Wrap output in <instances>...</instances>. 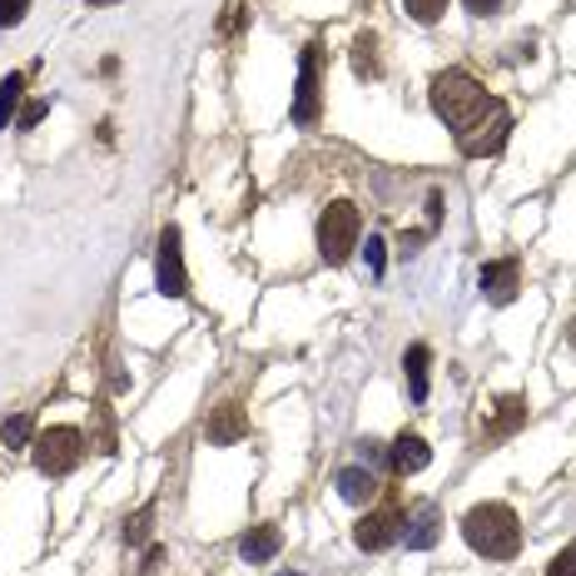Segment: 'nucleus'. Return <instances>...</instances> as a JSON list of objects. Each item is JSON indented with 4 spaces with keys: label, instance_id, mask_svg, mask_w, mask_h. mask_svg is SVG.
I'll use <instances>...</instances> for the list:
<instances>
[{
    "label": "nucleus",
    "instance_id": "f257e3e1",
    "mask_svg": "<svg viewBox=\"0 0 576 576\" xmlns=\"http://www.w3.org/2000/svg\"><path fill=\"white\" fill-rule=\"evenodd\" d=\"M463 537L477 557L487 562H512L522 552V522L507 503H477L463 517Z\"/></svg>",
    "mask_w": 576,
    "mask_h": 576
},
{
    "label": "nucleus",
    "instance_id": "f03ea898",
    "mask_svg": "<svg viewBox=\"0 0 576 576\" xmlns=\"http://www.w3.org/2000/svg\"><path fill=\"white\" fill-rule=\"evenodd\" d=\"M487 105H493V95H487L467 70H437L433 75V110H437V120H443L453 135L467 130V125H473Z\"/></svg>",
    "mask_w": 576,
    "mask_h": 576
},
{
    "label": "nucleus",
    "instance_id": "7ed1b4c3",
    "mask_svg": "<svg viewBox=\"0 0 576 576\" xmlns=\"http://www.w3.org/2000/svg\"><path fill=\"white\" fill-rule=\"evenodd\" d=\"M358 234H363L358 205L338 199V205H328L324 215H318V254H324L328 264H344L348 254L358 249Z\"/></svg>",
    "mask_w": 576,
    "mask_h": 576
},
{
    "label": "nucleus",
    "instance_id": "20e7f679",
    "mask_svg": "<svg viewBox=\"0 0 576 576\" xmlns=\"http://www.w3.org/2000/svg\"><path fill=\"white\" fill-rule=\"evenodd\" d=\"M30 453H36L40 477H66L85 463V433L80 428H46V433H36Z\"/></svg>",
    "mask_w": 576,
    "mask_h": 576
},
{
    "label": "nucleus",
    "instance_id": "39448f33",
    "mask_svg": "<svg viewBox=\"0 0 576 576\" xmlns=\"http://www.w3.org/2000/svg\"><path fill=\"white\" fill-rule=\"evenodd\" d=\"M507 130H512V110L503 100H493L467 130H457V149H463L467 159H487L507 145Z\"/></svg>",
    "mask_w": 576,
    "mask_h": 576
},
{
    "label": "nucleus",
    "instance_id": "423d86ee",
    "mask_svg": "<svg viewBox=\"0 0 576 576\" xmlns=\"http://www.w3.org/2000/svg\"><path fill=\"white\" fill-rule=\"evenodd\" d=\"M155 279H159V294H165V298H185V294H189L185 239H179L175 224H169V229L159 234V264H155Z\"/></svg>",
    "mask_w": 576,
    "mask_h": 576
},
{
    "label": "nucleus",
    "instance_id": "0eeeda50",
    "mask_svg": "<svg viewBox=\"0 0 576 576\" xmlns=\"http://www.w3.org/2000/svg\"><path fill=\"white\" fill-rule=\"evenodd\" d=\"M398 537V507H378V512H368V517L354 527V542L363 552H383L388 542Z\"/></svg>",
    "mask_w": 576,
    "mask_h": 576
},
{
    "label": "nucleus",
    "instance_id": "6e6552de",
    "mask_svg": "<svg viewBox=\"0 0 576 576\" xmlns=\"http://www.w3.org/2000/svg\"><path fill=\"white\" fill-rule=\"evenodd\" d=\"M294 120L308 125L318 120V56L314 46L304 50V60H298V95H294Z\"/></svg>",
    "mask_w": 576,
    "mask_h": 576
},
{
    "label": "nucleus",
    "instance_id": "1a4fd4ad",
    "mask_svg": "<svg viewBox=\"0 0 576 576\" xmlns=\"http://www.w3.org/2000/svg\"><path fill=\"white\" fill-rule=\"evenodd\" d=\"M522 288V264L517 259H497V264H483V294L493 304H512Z\"/></svg>",
    "mask_w": 576,
    "mask_h": 576
},
{
    "label": "nucleus",
    "instance_id": "9d476101",
    "mask_svg": "<svg viewBox=\"0 0 576 576\" xmlns=\"http://www.w3.org/2000/svg\"><path fill=\"white\" fill-rule=\"evenodd\" d=\"M388 463H393V473H398V477H413V473H423V467L433 463V447L423 443L418 433H403L398 443L388 447Z\"/></svg>",
    "mask_w": 576,
    "mask_h": 576
},
{
    "label": "nucleus",
    "instance_id": "9b49d317",
    "mask_svg": "<svg viewBox=\"0 0 576 576\" xmlns=\"http://www.w3.org/2000/svg\"><path fill=\"white\" fill-rule=\"evenodd\" d=\"M205 433H209V443L229 447V443H239V437H249V418H244V408H239V403H219V408L209 413Z\"/></svg>",
    "mask_w": 576,
    "mask_h": 576
},
{
    "label": "nucleus",
    "instance_id": "f8f14e48",
    "mask_svg": "<svg viewBox=\"0 0 576 576\" xmlns=\"http://www.w3.org/2000/svg\"><path fill=\"white\" fill-rule=\"evenodd\" d=\"M279 547H284V532L279 527H249V532H244V542H239V557L259 567V562L279 557Z\"/></svg>",
    "mask_w": 576,
    "mask_h": 576
},
{
    "label": "nucleus",
    "instance_id": "ddd939ff",
    "mask_svg": "<svg viewBox=\"0 0 576 576\" xmlns=\"http://www.w3.org/2000/svg\"><path fill=\"white\" fill-rule=\"evenodd\" d=\"M373 493H378V477L368 473V467H344V473H338V497H344V503H373Z\"/></svg>",
    "mask_w": 576,
    "mask_h": 576
},
{
    "label": "nucleus",
    "instance_id": "4468645a",
    "mask_svg": "<svg viewBox=\"0 0 576 576\" xmlns=\"http://www.w3.org/2000/svg\"><path fill=\"white\" fill-rule=\"evenodd\" d=\"M428 363H433V354H428V344H413L408 354H403V373H408V388H413V403H423L428 398Z\"/></svg>",
    "mask_w": 576,
    "mask_h": 576
},
{
    "label": "nucleus",
    "instance_id": "2eb2a0df",
    "mask_svg": "<svg viewBox=\"0 0 576 576\" xmlns=\"http://www.w3.org/2000/svg\"><path fill=\"white\" fill-rule=\"evenodd\" d=\"M403 542H408V552H428L433 542H437V512L433 507H423L418 517L403 527Z\"/></svg>",
    "mask_w": 576,
    "mask_h": 576
},
{
    "label": "nucleus",
    "instance_id": "dca6fc26",
    "mask_svg": "<svg viewBox=\"0 0 576 576\" xmlns=\"http://www.w3.org/2000/svg\"><path fill=\"white\" fill-rule=\"evenodd\" d=\"M26 105V75H6L0 80V130H10V115H20Z\"/></svg>",
    "mask_w": 576,
    "mask_h": 576
},
{
    "label": "nucleus",
    "instance_id": "f3484780",
    "mask_svg": "<svg viewBox=\"0 0 576 576\" xmlns=\"http://www.w3.org/2000/svg\"><path fill=\"white\" fill-rule=\"evenodd\" d=\"M0 443L6 447H30L36 443V413H16V418L0 423Z\"/></svg>",
    "mask_w": 576,
    "mask_h": 576
},
{
    "label": "nucleus",
    "instance_id": "a211bd4d",
    "mask_svg": "<svg viewBox=\"0 0 576 576\" xmlns=\"http://www.w3.org/2000/svg\"><path fill=\"white\" fill-rule=\"evenodd\" d=\"M354 70L363 80H378L383 66H378V36H358L354 40Z\"/></svg>",
    "mask_w": 576,
    "mask_h": 576
},
{
    "label": "nucleus",
    "instance_id": "6ab92c4d",
    "mask_svg": "<svg viewBox=\"0 0 576 576\" xmlns=\"http://www.w3.org/2000/svg\"><path fill=\"white\" fill-rule=\"evenodd\" d=\"M522 423H527V403H522V398H503V403H497V423H493V437H507V433H517Z\"/></svg>",
    "mask_w": 576,
    "mask_h": 576
},
{
    "label": "nucleus",
    "instance_id": "aec40b11",
    "mask_svg": "<svg viewBox=\"0 0 576 576\" xmlns=\"http://www.w3.org/2000/svg\"><path fill=\"white\" fill-rule=\"evenodd\" d=\"M403 6H408V16L418 20V26H437L443 10H447V0H403Z\"/></svg>",
    "mask_w": 576,
    "mask_h": 576
},
{
    "label": "nucleus",
    "instance_id": "412c9836",
    "mask_svg": "<svg viewBox=\"0 0 576 576\" xmlns=\"http://www.w3.org/2000/svg\"><path fill=\"white\" fill-rule=\"evenodd\" d=\"M149 522H155V507H140L130 522H125V542H130V547H140V542H149Z\"/></svg>",
    "mask_w": 576,
    "mask_h": 576
},
{
    "label": "nucleus",
    "instance_id": "4be33fe9",
    "mask_svg": "<svg viewBox=\"0 0 576 576\" xmlns=\"http://www.w3.org/2000/svg\"><path fill=\"white\" fill-rule=\"evenodd\" d=\"M46 115H50V100H26L20 105V115H16V130H36Z\"/></svg>",
    "mask_w": 576,
    "mask_h": 576
},
{
    "label": "nucleus",
    "instance_id": "5701e85b",
    "mask_svg": "<svg viewBox=\"0 0 576 576\" xmlns=\"http://www.w3.org/2000/svg\"><path fill=\"white\" fill-rule=\"evenodd\" d=\"M26 10H30V0H0V30L20 26V20H26Z\"/></svg>",
    "mask_w": 576,
    "mask_h": 576
},
{
    "label": "nucleus",
    "instance_id": "b1692460",
    "mask_svg": "<svg viewBox=\"0 0 576 576\" xmlns=\"http://www.w3.org/2000/svg\"><path fill=\"white\" fill-rule=\"evenodd\" d=\"M547 576H576V547H562L557 557H552V567Z\"/></svg>",
    "mask_w": 576,
    "mask_h": 576
},
{
    "label": "nucleus",
    "instance_id": "393cba45",
    "mask_svg": "<svg viewBox=\"0 0 576 576\" xmlns=\"http://www.w3.org/2000/svg\"><path fill=\"white\" fill-rule=\"evenodd\" d=\"M383 249H388L383 239H368V269L378 274V279H383V264H388V259H383Z\"/></svg>",
    "mask_w": 576,
    "mask_h": 576
},
{
    "label": "nucleus",
    "instance_id": "a878e982",
    "mask_svg": "<svg viewBox=\"0 0 576 576\" xmlns=\"http://www.w3.org/2000/svg\"><path fill=\"white\" fill-rule=\"evenodd\" d=\"M463 6H467V10H473V16H493V10H497V6H503V0H463Z\"/></svg>",
    "mask_w": 576,
    "mask_h": 576
},
{
    "label": "nucleus",
    "instance_id": "bb28decb",
    "mask_svg": "<svg viewBox=\"0 0 576 576\" xmlns=\"http://www.w3.org/2000/svg\"><path fill=\"white\" fill-rule=\"evenodd\" d=\"M567 338H572V344H576V324H572V328H567Z\"/></svg>",
    "mask_w": 576,
    "mask_h": 576
},
{
    "label": "nucleus",
    "instance_id": "cd10ccee",
    "mask_svg": "<svg viewBox=\"0 0 576 576\" xmlns=\"http://www.w3.org/2000/svg\"><path fill=\"white\" fill-rule=\"evenodd\" d=\"M279 576H298V572H279Z\"/></svg>",
    "mask_w": 576,
    "mask_h": 576
}]
</instances>
